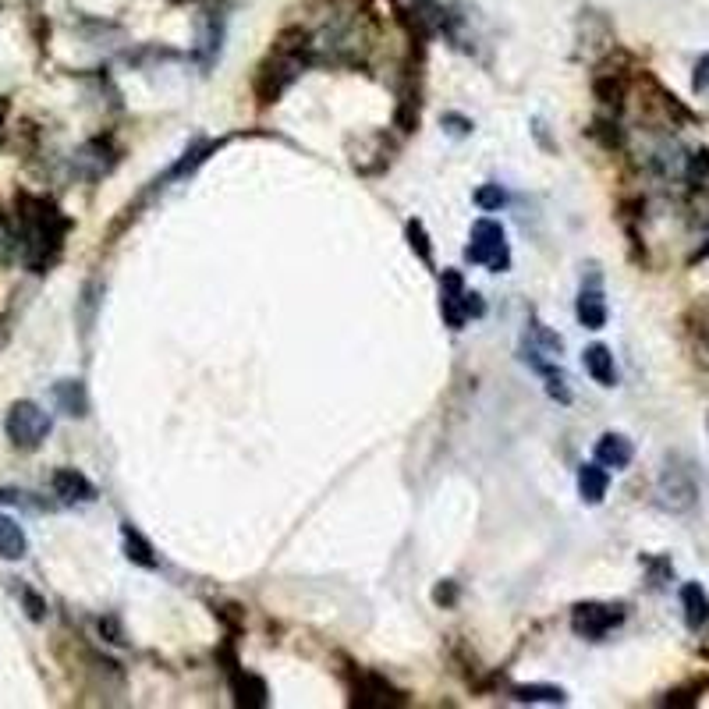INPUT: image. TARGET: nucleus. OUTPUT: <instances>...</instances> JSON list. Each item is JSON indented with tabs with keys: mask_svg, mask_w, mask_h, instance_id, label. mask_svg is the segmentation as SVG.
<instances>
[{
	"mask_svg": "<svg viewBox=\"0 0 709 709\" xmlns=\"http://www.w3.org/2000/svg\"><path fill=\"white\" fill-rule=\"evenodd\" d=\"M54 401L64 415H71V419H86L89 415V394H86V383L82 380H61L54 387Z\"/></svg>",
	"mask_w": 709,
	"mask_h": 709,
	"instance_id": "nucleus-14",
	"label": "nucleus"
},
{
	"mask_svg": "<svg viewBox=\"0 0 709 709\" xmlns=\"http://www.w3.org/2000/svg\"><path fill=\"white\" fill-rule=\"evenodd\" d=\"M4 114H8V100L0 103V121H4ZM0 146H4V128H0Z\"/></svg>",
	"mask_w": 709,
	"mask_h": 709,
	"instance_id": "nucleus-33",
	"label": "nucleus"
},
{
	"mask_svg": "<svg viewBox=\"0 0 709 709\" xmlns=\"http://www.w3.org/2000/svg\"><path fill=\"white\" fill-rule=\"evenodd\" d=\"M465 298H468L465 277L458 270H444V277H440V316H444V323L451 330H465L468 323Z\"/></svg>",
	"mask_w": 709,
	"mask_h": 709,
	"instance_id": "nucleus-8",
	"label": "nucleus"
},
{
	"mask_svg": "<svg viewBox=\"0 0 709 709\" xmlns=\"http://www.w3.org/2000/svg\"><path fill=\"white\" fill-rule=\"evenodd\" d=\"M582 362H585V373L593 376L600 387H614L617 383V366H614V355H610L607 344H589Z\"/></svg>",
	"mask_w": 709,
	"mask_h": 709,
	"instance_id": "nucleus-15",
	"label": "nucleus"
},
{
	"mask_svg": "<svg viewBox=\"0 0 709 709\" xmlns=\"http://www.w3.org/2000/svg\"><path fill=\"white\" fill-rule=\"evenodd\" d=\"M121 536H125V554H128V561L132 564H139V568H146V571H153L156 564H160L156 561V554H153V543H149L139 529H132V522L121 525Z\"/></svg>",
	"mask_w": 709,
	"mask_h": 709,
	"instance_id": "nucleus-17",
	"label": "nucleus"
},
{
	"mask_svg": "<svg viewBox=\"0 0 709 709\" xmlns=\"http://www.w3.org/2000/svg\"><path fill=\"white\" fill-rule=\"evenodd\" d=\"M29 554V539L15 518H0V557L4 561H22Z\"/></svg>",
	"mask_w": 709,
	"mask_h": 709,
	"instance_id": "nucleus-18",
	"label": "nucleus"
},
{
	"mask_svg": "<svg viewBox=\"0 0 709 709\" xmlns=\"http://www.w3.org/2000/svg\"><path fill=\"white\" fill-rule=\"evenodd\" d=\"M100 632H103V635H110L107 642H121V628H117L114 617H103V621H100Z\"/></svg>",
	"mask_w": 709,
	"mask_h": 709,
	"instance_id": "nucleus-32",
	"label": "nucleus"
},
{
	"mask_svg": "<svg viewBox=\"0 0 709 709\" xmlns=\"http://www.w3.org/2000/svg\"><path fill=\"white\" fill-rule=\"evenodd\" d=\"M709 174V153L702 149V153H695L692 160H688V178L692 181H702Z\"/></svg>",
	"mask_w": 709,
	"mask_h": 709,
	"instance_id": "nucleus-26",
	"label": "nucleus"
},
{
	"mask_svg": "<svg viewBox=\"0 0 709 709\" xmlns=\"http://www.w3.org/2000/svg\"><path fill=\"white\" fill-rule=\"evenodd\" d=\"M405 234H408V245H412L415 256H419L426 266H433V245H429V234H426V227H422V220H408Z\"/></svg>",
	"mask_w": 709,
	"mask_h": 709,
	"instance_id": "nucleus-22",
	"label": "nucleus"
},
{
	"mask_svg": "<svg viewBox=\"0 0 709 709\" xmlns=\"http://www.w3.org/2000/svg\"><path fill=\"white\" fill-rule=\"evenodd\" d=\"M71 220L57 210V203L39 195H18V252L32 273H47L64 249V234Z\"/></svg>",
	"mask_w": 709,
	"mask_h": 709,
	"instance_id": "nucleus-1",
	"label": "nucleus"
},
{
	"mask_svg": "<svg viewBox=\"0 0 709 709\" xmlns=\"http://www.w3.org/2000/svg\"><path fill=\"white\" fill-rule=\"evenodd\" d=\"M681 614H685V624L692 632H702L709 624V596L699 582L681 585Z\"/></svg>",
	"mask_w": 709,
	"mask_h": 709,
	"instance_id": "nucleus-13",
	"label": "nucleus"
},
{
	"mask_svg": "<svg viewBox=\"0 0 709 709\" xmlns=\"http://www.w3.org/2000/svg\"><path fill=\"white\" fill-rule=\"evenodd\" d=\"M227 678H231L234 706H242V709H263V706H270V688H266L263 678H256V674L242 671V667H231V671H227Z\"/></svg>",
	"mask_w": 709,
	"mask_h": 709,
	"instance_id": "nucleus-10",
	"label": "nucleus"
},
{
	"mask_svg": "<svg viewBox=\"0 0 709 709\" xmlns=\"http://www.w3.org/2000/svg\"><path fill=\"white\" fill-rule=\"evenodd\" d=\"M433 600H437L440 607H451V603L458 600V585H454L451 578H447V582H440L437 589H433Z\"/></svg>",
	"mask_w": 709,
	"mask_h": 709,
	"instance_id": "nucleus-29",
	"label": "nucleus"
},
{
	"mask_svg": "<svg viewBox=\"0 0 709 709\" xmlns=\"http://www.w3.org/2000/svg\"><path fill=\"white\" fill-rule=\"evenodd\" d=\"M511 699L515 702H550V706H561L568 702V692L554 685H518L511 688Z\"/></svg>",
	"mask_w": 709,
	"mask_h": 709,
	"instance_id": "nucleus-20",
	"label": "nucleus"
},
{
	"mask_svg": "<svg viewBox=\"0 0 709 709\" xmlns=\"http://www.w3.org/2000/svg\"><path fill=\"white\" fill-rule=\"evenodd\" d=\"M465 259L472 266H490L493 273H504L511 266V249H507L504 227L490 217H479L472 224V238H468Z\"/></svg>",
	"mask_w": 709,
	"mask_h": 709,
	"instance_id": "nucleus-3",
	"label": "nucleus"
},
{
	"mask_svg": "<svg viewBox=\"0 0 709 709\" xmlns=\"http://www.w3.org/2000/svg\"><path fill=\"white\" fill-rule=\"evenodd\" d=\"M575 316L585 330H603L607 327V298H603V288L600 281L585 284L578 291V302H575Z\"/></svg>",
	"mask_w": 709,
	"mask_h": 709,
	"instance_id": "nucleus-11",
	"label": "nucleus"
},
{
	"mask_svg": "<svg viewBox=\"0 0 709 709\" xmlns=\"http://www.w3.org/2000/svg\"><path fill=\"white\" fill-rule=\"evenodd\" d=\"M593 93H596V100H600L603 107L621 110V103H624V78L621 75H600L593 82Z\"/></svg>",
	"mask_w": 709,
	"mask_h": 709,
	"instance_id": "nucleus-21",
	"label": "nucleus"
},
{
	"mask_svg": "<svg viewBox=\"0 0 709 709\" xmlns=\"http://www.w3.org/2000/svg\"><path fill=\"white\" fill-rule=\"evenodd\" d=\"M656 504L667 511V515H688L695 504H699V483H695L692 468L681 465L678 458L667 461V468L656 479Z\"/></svg>",
	"mask_w": 709,
	"mask_h": 709,
	"instance_id": "nucleus-2",
	"label": "nucleus"
},
{
	"mask_svg": "<svg viewBox=\"0 0 709 709\" xmlns=\"http://www.w3.org/2000/svg\"><path fill=\"white\" fill-rule=\"evenodd\" d=\"M610 490V476L600 461H589V465L578 468V493H582L585 504H603Z\"/></svg>",
	"mask_w": 709,
	"mask_h": 709,
	"instance_id": "nucleus-16",
	"label": "nucleus"
},
{
	"mask_svg": "<svg viewBox=\"0 0 709 709\" xmlns=\"http://www.w3.org/2000/svg\"><path fill=\"white\" fill-rule=\"evenodd\" d=\"M621 621H624L621 603H578L571 610V628H575V635H582L589 642L607 639Z\"/></svg>",
	"mask_w": 709,
	"mask_h": 709,
	"instance_id": "nucleus-6",
	"label": "nucleus"
},
{
	"mask_svg": "<svg viewBox=\"0 0 709 709\" xmlns=\"http://www.w3.org/2000/svg\"><path fill=\"white\" fill-rule=\"evenodd\" d=\"M50 490L61 504H93L96 500V486L78 468H57L54 479H50Z\"/></svg>",
	"mask_w": 709,
	"mask_h": 709,
	"instance_id": "nucleus-9",
	"label": "nucleus"
},
{
	"mask_svg": "<svg viewBox=\"0 0 709 709\" xmlns=\"http://www.w3.org/2000/svg\"><path fill=\"white\" fill-rule=\"evenodd\" d=\"M22 600H25V614H29L32 621H43V614H47V603L39 600V596L32 593V589H25Z\"/></svg>",
	"mask_w": 709,
	"mask_h": 709,
	"instance_id": "nucleus-27",
	"label": "nucleus"
},
{
	"mask_svg": "<svg viewBox=\"0 0 709 709\" xmlns=\"http://www.w3.org/2000/svg\"><path fill=\"white\" fill-rule=\"evenodd\" d=\"M504 203H507V192H504L500 185H483V188H476V206H479V210L497 213Z\"/></svg>",
	"mask_w": 709,
	"mask_h": 709,
	"instance_id": "nucleus-23",
	"label": "nucleus"
},
{
	"mask_svg": "<svg viewBox=\"0 0 709 709\" xmlns=\"http://www.w3.org/2000/svg\"><path fill=\"white\" fill-rule=\"evenodd\" d=\"M702 688H706V681H699V685H688V688H674V692L663 699V706H695V702H699Z\"/></svg>",
	"mask_w": 709,
	"mask_h": 709,
	"instance_id": "nucleus-25",
	"label": "nucleus"
},
{
	"mask_svg": "<svg viewBox=\"0 0 709 709\" xmlns=\"http://www.w3.org/2000/svg\"><path fill=\"white\" fill-rule=\"evenodd\" d=\"M635 458V447L628 437H621V433H603L600 440H596V461H600L603 468H614V472H621V468H628Z\"/></svg>",
	"mask_w": 709,
	"mask_h": 709,
	"instance_id": "nucleus-12",
	"label": "nucleus"
},
{
	"mask_svg": "<svg viewBox=\"0 0 709 709\" xmlns=\"http://www.w3.org/2000/svg\"><path fill=\"white\" fill-rule=\"evenodd\" d=\"M561 355H564V341H561V337L546 327V323L532 320L529 330H525V337H522V362H525V366L536 369L539 376H546L550 369H557Z\"/></svg>",
	"mask_w": 709,
	"mask_h": 709,
	"instance_id": "nucleus-5",
	"label": "nucleus"
},
{
	"mask_svg": "<svg viewBox=\"0 0 709 709\" xmlns=\"http://www.w3.org/2000/svg\"><path fill=\"white\" fill-rule=\"evenodd\" d=\"M405 692L390 685L387 678L373 671H359L351 678V706L355 709H394V706H405Z\"/></svg>",
	"mask_w": 709,
	"mask_h": 709,
	"instance_id": "nucleus-7",
	"label": "nucleus"
},
{
	"mask_svg": "<svg viewBox=\"0 0 709 709\" xmlns=\"http://www.w3.org/2000/svg\"><path fill=\"white\" fill-rule=\"evenodd\" d=\"M543 380H546V394H550L554 401H561V405H568V401H571V387H568V380H564L561 366L550 369V373H546Z\"/></svg>",
	"mask_w": 709,
	"mask_h": 709,
	"instance_id": "nucleus-24",
	"label": "nucleus"
},
{
	"mask_svg": "<svg viewBox=\"0 0 709 709\" xmlns=\"http://www.w3.org/2000/svg\"><path fill=\"white\" fill-rule=\"evenodd\" d=\"M692 89L695 93H709V54L695 64V75H692Z\"/></svg>",
	"mask_w": 709,
	"mask_h": 709,
	"instance_id": "nucleus-28",
	"label": "nucleus"
},
{
	"mask_svg": "<svg viewBox=\"0 0 709 709\" xmlns=\"http://www.w3.org/2000/svg\"><path fill=\"white\" fill-rule=\"evenodd\" d=\"M224 146V142H199V146H192V149H185V156H181L178 164L171 167V171L164 174V181H174V178H185V174H192V171H199V167L210 160V153H217V149Z\"/></svg>",
	"mask_w": 709,
	"mask_h": 709,
	"instance_id": "nucleus-19",
	"label": "nucleus"
},
{
	"mask_svg": "<svg viewBox=\"0 0 709 709\" xmlns=\"http://www.w3.org/2000/svg\"><path fill=\"white\" fill-rule=\"evenodd\" d=\"M444 125H451L454 135H468V132H472V121H468V117H461V114H444Z\"/></svg>",
	"mask_w": 709,
	"mask_h": 709,
	"instance_id": "nucleus-30",
	"label": "nucleus"
},
{
	"mask_svg": "<svg viewBox=\"0 0 709 709\" xmlns=\"http://www.w3.org/2000/svg\"><path fill=\"white\" fill-rule=\"evenodd\" d=\"M465 309H468V320H472V316H483V312H486V305H483V298H479L476 291H468V298H465Z\"/></svg>",
	"mask_w": 709,
	"mask_h": 709,
	"instance_id": "nucleus-31",
	"label": "nucleus"
},
{
	"mask_svg": "<svg viewBox=\"0 0 709 709\" xmlns=\"http://www.w3.org/2000/svg\"><path fill=\"white\" fill-rule=\"evenodd\" d=\"M4 429H8V440L18 451H36V447L50 437V415L43 412L36 401H15V405L8 408Z\"/></svg>",
	"mask_w": 709,
	"mask_h": 709,
	"instance_id": "nucleus-4",
	"label": "nucleus"
}]
</instances>
